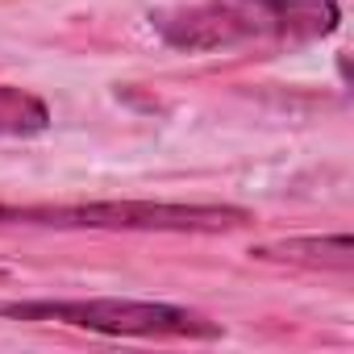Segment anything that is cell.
Segmentation results:
<instances>
[{"label": "cell", "mask_w": 354, "mask_h": 354, "mask_svg": "<svg viewBox=\"0 0 354 354\" xmlns=\"http://www.w3.org/2000/svg\"><path fill=\"white\" fill-rule=\"evenodd\" d=\"M50 129V109L42 96L0 84V138H34Z\"/></svg>", "instance_id": "obj_5"}, {"label": "cell", "mask_w": 354, "mask_h": 354, "mask_svg": "<svg viewBox=\"0 0 354 354\" xmlns=\"http://www.w3.org/2000/svg\"><path fill=\"white\" fill-rule=\"evenodd\" d=\"M337 0H205L150 13V30L184 55L308 46L337 34Z\"/></svg>", "instance_id": "obj_1"}, {"label": "cell", "mask_w": 354, "mask_h": 354, "mask_svg": "<svg viewBox=\"0 0 354 354\" xmlns=\"http://www.w3.org/2000/svg\"><path fill=\"white\" fill-rule=\"evenodd\" d=\"M0 317L9 321H46L67 329H88L104 337H192V342H217L225 337V325L167 300H121V296H67V300H5Z\"/></svg>", "instance_id": "obj_3"}, {"label": "cell", "mask_w": 354, "mask_h": 354, "mask_svg": "<svg viewBox=\"0 0 354 354\" xmlns=\"http://www.w3.org/2000/svg\"><path fill=\"white\" fill-rule=\"evenodd\" d=\"M250 259L263 263H292V267H313V271H350L354 267V242L350 234H329V238H279L263 242L250 250Z\"/></svg>", "instance_id": "obj_4"}, {"label": "cell", "mask_w": 354, "mask_h": 354, "mask_svg": "<svg viewBox=\"0 0 354 354\" xmlns=\"http://www.w3.org/2000/svg\"><path fill=\"white\" fill-rule=\"evenodd\" d=\"M0 225L109 230V234H221L250 225V213L238 205H184V201H67V205H0Z\"/></svg>", "instance_id": "obj_2"}]
</instances>
